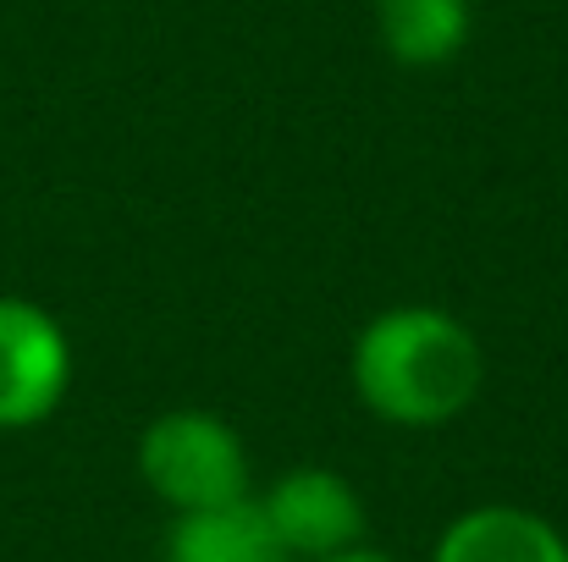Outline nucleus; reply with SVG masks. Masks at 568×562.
Masks as SVG:
<instances>
[{
	"mask_svg": "<svg viewBox=\"0 0 568 562\" xmlns=\"http://www.w3.org/2000/svg\"><path fill=\"white\" fill-rule=\"evenodd\" d=\"M480 380L486 359L475 331L430 304L381 309L354 343V391L386 425H447L480 397Z\"/></svg>",
	"mask_w": 568,
	"mask_h": 562,
	"instance_id": "f257e3e1",
	"label": "nucleus"
},
{
	"mask_svg": "<svg viewBox=\"0 0 568 562\" xmlns=\"http://www.w3.org/2000/svg\"><path fill=\"white\" fill-rule=\"evenodd\" d=\"M139 474L172 513L226 508V502L254 497L248 491V447H243V436L221 413H204V408H172V413L144 425Z\"/></svg>",
	"mask_w": 568,
	"mask_h": 562,
	"instance_id": "f03ea898",
	"label": "nucleus"
},
{
	"mask_svg": "<svg viewBox=\"0 0 568 562\" xmlns=\"http://www.w3.org/2000/svg\"><path fill=\"white\" fill-rule=\"evenodd\" d=\"M72 386V343L61 320L17 293H0V430L44 425Z\"/></svg>",
	"mask_w": 568,
	"mask_h": 562,
	"instance_id": "7ed1b4c3",
	"label": "nucleus"
},
{
	"mask_svg": "<svg viewBox=\"0 0 568 562\" xmlns=\"http://www.w3.org/2000/svg\"><path fill=\"white\" fill-rule=\"evenodd\" d=\"M260 508L293 562L337 558L365 541V502L337 469H287Z\"/></svg>",
	"mask_w": 568,
	"mask_h": 562,
	"instance_id": "20e7f679",
	"label": "nucleus"
},
{
	"mask_svg": "<svg viewBox=\"0 0 568 562\" xmlns=\"http://www.w3.org/2000/svg\"><path fill=\"white\" fill-rule=\"evenodd\" d=\"M430 562H568V541L552 519L530 508L486 502L442 530Z\"/></svg>",
	"mask_w": 568,
	"mask_h": 562,
	"instance_id": "39448f33",
	"label": "nucleus"
},
{
	"mask_svg": "<svg viewBox=\"0 0 568 562\" xmlns=\"http://www.w3.org/2000/svg\"><path fill=\"white\" fill-rule=\"evenodd\" d=\"M161 562H293L276 541L260 497L226 502V508H199L178 513L166 530Z\"/></svg>",
	"mask_w": 568,
	"mask_h": 562,
	"instance_id": "423d86ee",
	"label": "nucleus"
},
{
	"mask_svg": "<svg viewBox=\"0 0 568 562\" xmlns=\"http://www.w3.org/2000/svg\"><path fill=\"white\" fill-rule=\"evenodd\" d=\"M381 44L403 67H442L469 44L475 11L469 0H381Z\"/></svg>",
	"mask_w": 568,
	"mask_h": 562,
	"instance_id": "0eeeda50",
	"label": "nucleus"
},
{
	"mask_svg": "<svg viewBox=\"0 0 568 562\" xmlns=\"http://www.w3.org/2000/svg\"><path fill=\"white\" fill-rule=\"evenodd\" d=\"M321 562H392L386 552H371V546H348V552H337V558H321Z\"/></svg>",
	"mask_w": 568,
	"mask_h": 562,
	"instance_id": "6e6552de",
	"label": "nucleus"
}]
</instances>
